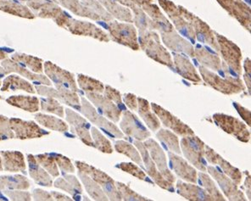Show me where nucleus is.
I'll list each match as a JSON object with an SVG mask.
<instances>
[{"label": "nucleus", "mask_w": 251, "mask_h": 201, "mask_svg": "<svg viewBox=\"0 0 251 201\" xmlns=\"http://www.w3.org/2000/svg\"><path fill=\"white\" fill-rule=\"evenodd\" d=\"M200 73L201 78L204 80L208 86L223 95H237L245 90V84L241 79L239 76L230 75V72H227V70L223 73L224 77L220 76L213 72H210V70L203 66H200Z\"/></svg>", "instance_id": "nucleus-1"}, {"label": "nucleus", "mask_w": 251, "mask_h": 201, "mask_svg": "<svg viewBox=\"0 0 251 201\" xmlns=\"http://www.w3.org/2000/svg\"><path fill=\"white\" fill-rule=\"evenodd\" d=\"M75 167L77 171L87 174L92 179L97 182L98 184H100L109 201H122L121 195L116 188V181L107 173L80 160H75Z\"/></svg>", "instance_id": "nucleus-2"}, {"label": "nucleus", "mask_w": 251, "mask_h": 201, "mask_svg": "<svg viewBox=\"0 0 251 201\" xmlns=\"http://www.w3.org/2000/svg\"><path fill=\"white\" fill-rule=\"evenodd\" d=\"M181 152L186 160L201 172H206V160L204 158L205 145L201 138L195 135L182 137L180 140Z\"/></svg>", "instance_id": "nucleus-3"}, {"label": "nucleus", "mask_w": 251, "mask_h": 201, "mask_svg": "<svg viewBox=\"0 0 251 201\" xmlns=\"http://www.w3.org/2000/svg\"><path fill=\"white\" fill-rule=\"evenodd\" d=\"M80 100H81L80 112L86 119L88 120L95 126H97L102 131L106 132L107 134L112 138H123L124 137V134L121 131V129L116 126L113 122L107 119L106 117L99 113L98 110L95 109V107L91 104V102L88 100L87 98L81 97Z\"/></svg>", "instance_id": "nucleus-4"}, {"label": "nucleus", "mask_w": 251, "mask_h": 201, "mask_svg": "<svg viewBox=\"0 0 251 201\" xmlns=\"http://www.w3.org/2000/svg\"><path fill=\"white\" fill-rule=\"evenodd\" d=\"M212 118L217 126L227 134L235 137L245 144L251 141V132L248 126L240 120L223 113L214 114Z\"/></svg>", "instance_id": "nucleus-5"}, {"label": "nucleus", "mask_w": 251, "mask_h": 201, "mask_svg": "<svg viewBox=\"0 0 251 201\" xmlns=\"http://www.w3.org/2000/svg\"><path fill=\"white\" fill-rule=\"evenodd\" d=\"M44 72L56 89H66L78 93V86L73 73L60 68L50 61L44 62Z\"/></svg>", "instance_id": "nucleus-6"}, {"label": "nucleus", "mask_w": 251, "mask_h": 201, "mask_svg": "<svg viewBox=\"0 0 251 201\" xmlns=\"http://www.w3.org/2000/svg\"><path fill=\"white\" fill-rule=\"evenodd\" d=\"M121 118L120 129L124 135L142 142L151 138V132L131 110L123 111Z\"/></svg>", "instance_id": "nucleus-7"}, {"label": "nucleus", "mask_w": 251, "mask_h": 201, "mask_svg": "<svg viewBox=\"0 0 251 201\" xmlns=\"http://www.w3.org/2000/svg\"><path fill=\"white\" fill-rule=\"evenodd\" d=\"M10 124L15 134V138L20 140L41 138L50 134V132L42 128L40 125L34 121H25L18 117H11L10 118Z\"/></svg>", "instance_id": "nucleus-8"}, {"label": "nucleus", "mask_w": 251, "mask_h": 201, "mask_svg": "<svg viewBox=\"0 0 251 201\" xmlns=\"http://www.w3.org/2000/svg\"><path fill=\"white\" fill-rule=\"evenodd\" d=\"M151 105V109L160 120V123L163 124L164 126L171 129V131L175 132L176 135L181 137L195 135V132L190 126H188L179 118L175 117L169 110L164 109L163 107L155 103H152Z\"/></svg>", "instance_id": "nucleus-9"}, {"label": "nucleus", "mask_w": 251, "mask_h": 201, "mask_svg": "<svg viewBox=\"0 0 251 201\" xmlns=\"http://www.w3.org/2000/svg\"><path fill=\"white\" fill-rule=\"evenodd\" d=\"M206 172H208L210 176H212L214 180L218 183L221 190L223 191L228 201H247L245 194L239 189V186L237 185L230 177L225 175L223 172L217 169V167L214 166H207Z\"/></svg>", "instance_id": "nucleus-10"}, {"label": "nucleus", "mask_w": 251, "mask_h": 201, "mask_svg": "<svg viewBox=\"0 0 251 201\" xmlns=\"http://www.w3.org/2000/svg\"><path fill=\"white\" fill-rule=\"evenodd\" d=\"M66 123L71 126L72 132L78 137L79 139L89 147H94L90 128L91 126L85 117L70 108L65 109Z\"/></svg>", "instance_id": "nucleus-11"}, {"label": "nucleus", "mask_w": 251, "mask_h": 201, "mask_svg": "<svg viewBox=\"0 0 251 201\" xmlns=\"http://www.w3.org/2000/svg\"><path fill=\"white\" fill-rule=\"evenodd\" d=\"M145 148L147 149L151 159L153 160L154 164L156 165L157 168L160 171L161 175L168 181L174 184L176 182V177L173 175L172 171L170 170L169 166L167 163V158L166 153L162 147L160 146L153 138H149L143 141Z\"/></svg>", "instance_id": "nucleus-12"}, {"label": "nucleus", "mask_w": 251, "mask_h": 201, "mask_svg": "<svg viewBox=\"0 0 251 201\" xmlns=\"http://www.w3.org/2000/svg\"><path fill=\"white\" fill-rule=\"evenodd\" d=\"M136 148L138 149V151L141 155L143 164L145 165V170L148 175L150 176L151 179L154 181V183L156 185L159 186L161 189L165 190H168L170 192H174V184L168 182L165 177H164L160 171L157 168L156 165L154 164L153 160L151 159V155L148 152L147 149L145 148L144 143L142 141L135 140L134 141Z\"/></svg>", "instance_id": "nucleus-13"}, {"label": "nucleus", "mask_w": 251, "mask_h": 201, "mask_svg": "<svg viewBox=\"0 0 251 201\" xmlns=\"http://www.w3.org/2000/svg\"><path fill=\"white\" fill-rule=\"evenodd\" d=\"M85 95L98 112L106 117L107 119L114 123H118L121 120L123 110L104 95L97 93H85Z\"/></svg>", "instance_id": "nucleus-14"}, {"label": "nucleus", "mask_w": 251, "mask_h": 201, "mask_svg": "<svg viewBox=\"0 0 251 201\" xmlns=\"http://www.w3.org/2000/svg\"><path fill=\"white\" fill-rule=\"evenodd\" d=\"M36 93L43 97H52L56 99L60 103L66 104L68 106L75 108V110L81 109V100L78 93L66 90V89H56L51 88V86L47 85H35Z\"/></svg>", "instance_id": "nucleus-15"}, {"label": "nucleus", "mask_w": 251, "mask_h": 201, "mask_svg": "<svg viewBox=\"0 0 251 201\" xmlns=\"http://www.w3.org/2000/svg\"><path fill=\"white\" fill-rule=\"evenodd\" d=\"M139 43L142 46H145V52L153 60L165 66H169L170 68H173V62L171 55L158 43L156 34L149 33L145 38L139 36Z\"/></svg>", "instance_id": "nucleus-16"}, {"label": "nucleus", "mask_w": 251, "mask_h": 201, "mask_svg": "<svg viewBox=\"0 0 251 201\" xmlns=\"http://www.w3.org/2000/svg\"><path fill=\"white\" fill-rule=\"evenodd\" d=\"M168 158L171 169L180 179L192 183L198 182V172L195 167L188 163V160L172 151H168Z\"/></svg>", "instance_id": "nucleus-17"}, {"label": "nucleus", "mask_w": 251, "mask_h": 201, "mask_svg": "<svg viewBox=\"0 0 251 201\" xmlns=\"http://www.w3.org/2000/svg\"><path fill=\"white\" fill-rule=\"evenodd\" d=\"M204 158L208 163L210 165H213V166L217 165L218 166L217 168H221V171L225 175L230 177L237 185L239 186L241 184L243 174L240 172V170L232 166L228 161H226L223 156L217 154L213 149L210 148V146H208V145H205Z\"/></svg>", "instance_id": "nucleus-18"}, {"label": "nucleus", "mask_w": 251, "mask_h": 201, "mask_svg": "<svg viewBox=\"0 0 251 201\" xmlns=\"http://www.w3.org/2000/svg\"><path fill=\"white\" fill-rule=\"evenodd\" d=\"M1 66H3L6 74L16 73L37 85H47V86L52 85V82L50 79L48 78L46 75H44L43 73L38 74V73H32L31 71L27 70V68H25L24 66H21L12 59H7V58L4 59L2 61Z\"/></svg>", "instance_id": "nucleus-19"}, {"label": "nucleus", "mask_w": 251, "mask_h": 201, "mask_svg": "<svg viewBox=\"0 0 251 201\" xmlns=\"http://www.w3.org/2000/svg\"><path fill=\"white\" fill-rule=\"evenodd\" d=\"M57 23L61 26H66L69 31L77 35H85V36H90L93 38L100 39L101 41H108L109 39L107 38L106 35L100 28L96 27L95 25L85 23L82 22H75V21H68L64 18H59L56 20Z\"/></svg>", "instance_id": "nucleus-20"}, {"label": "nucleus", "mask_w": 251, "mask_h": 201, "mask_svg": "<svg viewBox=\"0 0 251 201\" xmlns=\"http://www.w3.org/2000/svg\"><path fill=\"white\" fill-rule=\"evenodd\" d=\"M108 30L113 36L116 41L132 48L134 50H138V44L136 30L132 25L112 23L111 25H108Z\"/></svg>", "instance_id": "nucleus-21"}, {"label": "nucleus", "mask_w": 251, "mask_h": 201, "mask_svg": "<svg viewBox=\"0 0 251 201\" xmlns=\"http://www.w3.org/2000/svg\"><path fill=\"white\" fill-rule=\"evenodd\" d=\"M219 42L222 46V53L224 60L228 64L232 75L238 76L242 74V56L239 48L223 37H219Z\"/></svg>", "instance_id": "nucleus-22"}, {"label": "nucleus", "mask_w": 251, "mask_h": 201, "mask_svg": "<svg viewBox=\"0 0 251 201\" xmlns=\"http://www.w3.org/2000/svg\"><path fill=\"white\" fill-rule=\"evenodd\" d=\"M0 156L4 171L10 173L26 174L27 166L25 155L21 151H1Z\"/></svg>", "instance_id": "nucleus-23"}, {"label": "nucleus", "mask_w": 251, "mask_h": 201, "mask_svg": "<svg viewBox=\"0 0 251 201\" xmlns=\"http://www.w3.org/2000/svg\"><path fill=\"white\" fill-rule=\"evenodd\" d=\"M176 192L180 196L192 201H211L213 198L201 186L196 183L183 182L178 180L176 182Z\"/></svg>", "instance_id": "nucleus-24"}, {"label": "nucleus", "mask_w": 251, "mask_h": 201, "mask_svg": "<svg viewBox=\"0 0 251 201\" xmlns=\"http://www.w3.org/2000/svg\"><path fill=\"white\" fill-rule=\"evenodd\" d=\"M27 166H28L29 176L38 185L51 188L53 186V177L49 174L47 171L38 163V160L33 154L26 155Z\"/></svg>", "instance_id": "nucleus-25"}, {"label": "nucleus", "mask_w": 251, "mask_h": 201, "mask_svg": "<svg viewBox=\"0 0 251 201\" xmlns=\"http://www.w3.org/2000/svg\"><path fill=\"white\" fill-rule=\"evenodd\" d=\"M174 65L176 73L186 80L194 82L195 84H198L202 81L197 70L195 69V66L188 60V58L179 54H175Z\"/></svg>", "instance_id": "nucleus-26"}, {"label": "nucleus", "mask_w": 251, "mask_h": 201, "mask_svg": "<svg viewBox=\"0 0 251 201\" xmlns=\"http://www.w3.org/2000/svg\"><path fill=\"white\" fill-rule=\"evenodd\" d=\"M6 103L11 106L29 112L37 113L40 110V100L35 96L28 95H12L7 98Z\"/></svg>", "instance_id": "nucleus-27"}, {"label": "nucleus", "mask_w": 251, "mask_h": 201, "mask_svg": "<svg viewBox=\"0 0 251 201\" xmlns=\"http://www.w3.org/2000/svg\"><path fill=\"white\" fill-rule=\"evenodd\" d=\"M2 92L21 91L26 92L31 95L36 93L35 86L31 84L28 80L23 78L19 75H10L3 79L2 85L0 87Z\"/></svg>", "instance_id": "nucleus-28"}, {"label": "nucleus", "mask_w": 251, "mask_h": 201, "mask_svg": "<svg viewBox=\"0 0 251 201\" xmlns=\"http://www.w3.org/2000/svg\"><path fill=\"white\" fill-rule=\"evenodd\" d=\"M138 112L139 117L145 122L151 131L156 132L160 128L161 123L154 111L151 109L150 102L144 98H138Z\"/></svg>", "instance_id": "nucleus-29"}, {"label": "nucleus", "mask_w": 251, "mask_h": 201, "mask_svg": "<svg viewBox=\"0 0 251 201\" xmlns=\"http://www.w3.org/2000/svg\"><path fill=\"white\" fill-rule=\"evenodd\" d=\"M53 186L56 189L68 193L74 199L79 197V195H82L83 192L81 182H79L76 176L72 175V173L64 174L62 177L57 178L53 182Z\"/></svg>", "instance_id": "nucleus-30"}, {"label": "nucleus", "mask_w": 251, "mask_h": 201, "mask_svg": "<svg viewBox=\"0 0 251 201\" xmlns=\"http://www.w3.org/2000/svg\"><path fill=\"white\" fill-rule=\"evenodd\" d=\"M31 187V182L24 175H2L0 176V190H27Z\"/></svg>", "instance_id": "nucleus-31"}, {"label": "nucleus", "mask_w": 251, "mask_h": 201, "mask_svg": "<svg viewBox=\"0 0 251 201\" xmlns=\"http://www.w3.org/2000/svg\"><path fill=\"white\" fill-rule=\"evenodd\" d=\"M35 121L45 128L59 132H66L69 130V126L66 122L59 117H54L48 114L37 112L35 114Z\"/></svg>", "instance_id": "nucleus-32"}, {"label": "nucleus", "mask_w": 251, "mask_h": 201, "mask_svg": "<svg viewBox=\"0 0 251 201\" xmlns=\"http://www.w3.org/2000/svg\"><path fill=\"white\" fill-rule=\"evenodd\" d=\"M77 174H78L79 178L82 182V185L84 186L86 191L94 201H109V199L104 194V190L101 188L100 184H98L97 182L92 179L90 176L80 171L77 172Z\"/></svg>", "instance_id": "nucleus-33"}, {"label": "nucleus", "mask_w": 251, "mask_h": 201, "mask_svg": "<svg viewBox=\"0 0 251 201\" xmlns=\"http://www.w3.org/2000/svg\"><path fill=\"white\" fill-rule=\"evenodd\" d=\"M156 138L158 140H160V144L163 145L166 150L172 151L175 154H182L180 148V140L175 132L167 129L160 128L156 133Z\"/></svg>", "instance_id": "nucleus-34"}, {"label": "nucleus", "mask_w": 251, "mask_h": 201, "mask_svg": "<svg viewBox=\"0 0 251 201\" xmlns=\"http://www.w3.org/2000/svg\"><path fill=\"white\" fill-rule=\"evenodd\" d=\"M11 59L21 66L30 70L32 73L38 74L44 73V61L38 57L27 55L25 53H16L13 54Z\"/></svg>", "instance_id": "nucleus-35"}, {"label": "nucleus", "mask_w": 251, "mask_h": 201, "mask_svg": "<svg viewBox=\"0 0 251 201\" xmlns=\"http://www.w3.org/2000/svg\"><path fill=\"white\" fill-rule=\"evenodd\" d=\"M198 182L200 185L202 186L204 190L213 198L214 201H226V199L220 191L214 180L210 177V175L206 174L205 172L198 173Z\"/></svg>", "instance_id": "nucleus-36"}, {"label": "nucleus", "mask_w": 251, "mask_h": 201, "mask_svg": "<svg viewBox=\"0 0 251 201\" xmlns=\"http://www.w3.org/2000/svg\"><path fill=\"white\" fill-rule=\"evenodd\" d=\"M76 83H77L78 88L85 93L103 94V92H104V83L97 79L93 78L88 75L78 74L77 79H76Z\"/></svg>", "instance_id": "nucleus-37"}, {"label": "nucleus", "mask_w": 251, "mask_h": 201, "mask_svg": "<svg viewBox=\"0 0 251 201\" xmlns=\"http://www.w3.org/2000/svg\"><path fill=\"white\" fill-rule=\"evenodd\" d=\"M114 148L116 150V152H118L120 154H124L126 157L135 162L137 165L143 166V160H142L141 155L138 149L136 148V146L131 145L130 143L125 140H117L114 144Z\"/></svg>", "instance_id": "nucleus-38"}, {"label": "nucleus", "mask_w": 251, "mask_h": 201, "mask_svg": "<svg viewBox=\"0 0 251 201\" xmlns=\"http://www.w3.org/2000/svg\"><path fill=\"white\" fill-rule=\"evenodd\" d=\"M206 50H200V49H197V56L198 60L201 62L203 66L209 68L210 70H213L215 72H218L219 70L222 69V65H221V60L217 55V53L214 50H211V49L206 47L204 48Z\"/></svg>", "instance_id": "nucleus-39"}, {"label": "nucleus", "mask_w": 251, "mask_h": 201, "mask_svg": "<svg viewBox=\"0 0 251 201\" xmlns=\"http://www.w3.org/2000/svg\"><path fill=\"white\" fill-rule=\"evenodd\" d=\"M92 139L94 142V148L104 153V154H112L114 152L113 146L110 140L95 126H91L90 128Z\"/></svg>", "instance_id": "nucleus-40"}, {"label": "nucleus", "mask_w": 251, "mask_h": 201, "mask_svg": "<svg viewBox=\"0 0 251 201\" xmlns=\"http://www.w3.org/2000/svg\"><path fill=\"white\" fill-rule=\"evenodd\" d=\"M40 100V110L47 113L53 114L57 117H65V108L60 101L52 97H43Z\"/></svg>", "instance_id": "nucleus-41"}, {"label": "nucleus", "mask_w": 251, "mask_h": 201, "mask_svg": "<svg viewBox=\"0 0 251 201\" xmlns=\"http://www.w3.org/2000/svg\"><path fill=\"white\" fill-rule=\"evenodd\" d=\"M35 157L38 160V163L47 171L52 177L54 178L60 176V169L51 154L44 153V154H37L35 155Z\"/></svg>", "instance_id": "nucleus-42"}, {"label": "nucleus", "mask_w": 251, "mask_h": 201, "mask_svg": "<svg viewBox=\"0 0 251 201\" xmlns=\"http://www.w3.org/2000/svg\"><path fill=\"white\" fill-rule=\"evenodd\" d=\"M116 188L119 191L122 201H150V199L146 198L143 195H139L137 192L132 190L128 185L121 182H116Z\"/></svg>", "instance_id": "nucleus-43"}, {"label": "nucleus", "mask_w": 251, "mask_h": 201, "mask_svg": "<svg viewBox=\"0 0 251 201\" xmlns=\"http://www.w3.org/2000/svg\"><path fill=\"white\" fill-rule=\"evenodd\" d=\"M50 154L55 160L57 166L59 167V169L63 175L67 174V173L73 174L75 173V166L73 165L72 160H70L69 158L66 157L63 154H57V153H50Z\"/></svg>", "instance_id": "nucleus-44"}, {"label": "nucleus", "mask_w": 251, "mask_h": 201, "mask_svg": "<svg viewBox=\"0 0 251 201\" xmlns=\"http://www.w3.org/2000/svg\"><path fill=\"white\" fill-rule=\"evenodd\" d=\"M116 168L122 170L132 176H135L138 179L145 180L146 178V173L140 167L132 162H122V163L117 164Z\"/></svg>", "instance_id": "nucleus-45"}, {"label": "nucleus", "mask_w": 251, "mask_h": 201, "mask_svg": "<svg viewBox=\"0 0 251 201\" xmlns=\"http://www.w3.org/2000/svg\"><path fill=\"white\" fill-rule=\"evenodd\" d=\"M15 138V134L11 129L9 117L0 115V142L6 141Z\"/></svg>", "instance_id": "nucleus-46"}, {"label": "nucleus", "mask_w": 251, "mask_h": 201, "mask_svg": "<svg viewBox=\"0 0 251 201\" xmlns=\"http://www.w3.org/2000/svg\"><path fill=\"white\" fill-rule=\"evenodd\" d=\"M103 94H104V96L108 98L110 100L114 102V103H115L117 106L119 107L120 109L123 110V111L126 110V109L125 104H123L121 93H120L117 89L110 87L109 85H105V86H104Z\"/></svg>", "instance_id": "nucleus-47"}, {"label": "nucleus", "mask_w": 251, "mask_h": 201, "mask_svg": "<svg viewBox=\"0 0 251 201\" xmlns=\"http://www.w3.org/2000/svg\"><path fill=\"white\" fill-rule=\"evenodd\" d=\"M3 195L14 201H30L31 199V193L27 190H4Z\"/></svg>", "instance_id": "nucleus-48"}, {"label": "nucleus", "mask_w": 251, "mask_h": 201, "mask_svg": "<svg viewBox=\"0 0 251 201\" xmlns=\"http://www.w3.org/2000/svg\"><path fill=\"white\" fill-rule=\"evenodd\" d=\"M31 199L33 201H53V196L50 192L46 191L44 189H35L31 194Z\"/></svg>", "instance_id": "nucleus-49"}, {"label": "nucleus", "mask_w": 251, "mask_h": 201, "mask_svg": "<svg viewBox=\"0 0 251 201\" xmlns=\"http://www.w3.org/2000/svg\"><path fill=\"white\" fill-rule=\"evenodd\" d=\"M233 106L235 107L236 110H238L240 117L242 119L245 121L246 125L249 126H251V110L246 109L244 106H242L239 103L237 102H233Z\"/></svg>", "instance_id": "nucleus-50"}, {"label": "nucleus", "mask_w": 251, "mask_h": 201, "mask_svg": "<svg viewBox=\"0 0 251 201\" xmlns=\"http://www.w3.org/2000/svg\"><path fill=\"white\" fill-rule=\"evenodd\" d=\"M123 101H124V104L126 105V107L130 110L132 111L138 110V98L135 95L125 94Z\"/></svg>", "instance_id": "nucleus-51"}, {"label": "nucleus", "mask_w": 251, "mask_h": 201, "mask_svg": "<svg viewBox=\"0 0 251 201\" xmlns=\"http://www.w3.org/2000/svg\"><path fill=\"white\" fill-rule=\"evenodd\" d=\"M51 195L53 196V201H73V198H71L68 195L61 194L60 192L51 191Z\"/></svg>", "instance_id": "nucleus-52"}, {"label": "nucleus", "mask_w": 251, "mask_h": 201, "mask_svg": "<svg viewBox=\"0 0 251 201\" xmlns=\"http://www.w3.org/2000/svg\"><path fill=\"white\" fill-rule=\"evenodd\" d=\"M137 23H138V26H140L142 28H145L147 25V20H146V16L145 15L141 14L140 16H138L137 18Z\"/></svg>", "instance_id": "nucleus-53"}, {"label": "nucleus", "mask_w": 251, "mask_h": 201, "mask_svg": "<svg viewBox=\"0 0 251 201\" xmlns=\"http://www.w3.org/2000/svg\"><path fill=\"white\" fill-rule=\"evenodd\" d=\"M245 173H246L247 176H246V179H245V187L246 188V190H247V194L249 193V195L251 196V175L247 172Z\"/></svg>", "instance_id": "nucleus-54"}, {"label": "nucleus", "mask_w": 251, "mask_h": 201, "mask_svg": "<svg viewBox=\"0 0 251 201\" xmlns=\"http://www.w3.org/2000/svg\"><path fill=\"white\" fill-rule=\"evenodd\" d=\"M7 56H8V54H7L4 51L0 50V61L4 60V59H6Z\"/></svg>", "instance_id": "nucleus-55"}, {"label": "nucleus", "mask_w": 251, "mask_h": 201, "mask_svg": "<svg viewBox=\"0 0 251 201\" xmlns=\"http://www.w3.org/2000/svg\"><path fill=\"white\" fill-rule=\"evenodd\" d=\"M5 75H6V73H5V71L3 69V66H0V78H2Z\"/></svg>", "instance_id": "nucleus-56"}, {"label": "nucleus", "mask_w": 251, "mask_h": 201, "mask_svg": "<svg viewBox=\"0 0 251 201\" xmlns=\"http://www.w3.org/2000/svg\"><path fill=\"white\" fill-rule=\"evenodd\" d=\"M3 171V164H2V160H1V156H0V172Z\"/></svg>", "instance_id": "nucleus-57"}, {"label": "nucleus", "mask_w": 251, "mask_h": 201, "mask_svg": "<svg viewBox=\"0 0 251 201\" xmlns=\"http://www.w3.org/2000/svg\"><path fill=\"white\" fill-rule=\"evenodd\" d=\"M1 85H2V82H1V80H0V87H1Z\"/></svg>", "instance_id": "nucleus-58"}]
</instances>
